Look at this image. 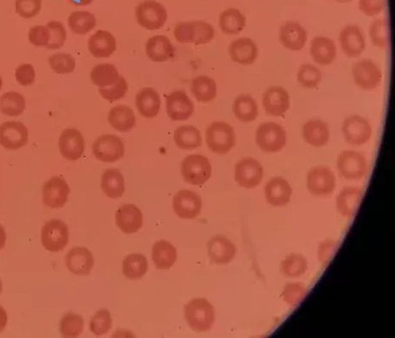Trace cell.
<instances>
[{
    "mask_svg": "<svg viewBox=\"0 0 395 338\" xmlns=\"http://www.w3.org/2000/svg\"><path fill=\"white\" fill-rule=\"evenodd\" d=\"M206 140L208 148L217 155L224 156L236 145L235 130L224 121H215L207 127Z\"/></svg>",
    "mask_w": 395,
    "mask_h": 338,
    "instance_id": "1",
    "label": "cell"
},
{
    "mask_svg": "<svg viewBox=\"0 0 395 338\" xmlns=\"http://www.w3.org/2000/svg\"><path fill=\"white\" fill-rule=\"evenodd\" d=\"M185 318L193 330L200 332H207L214 324V307L206 299H193L186 304Z\"/></svg>",
    "mask_w": 395,
    "mask_h": 338,
    "instance_id": "2",
    "label": "cell"
},
{
    "mask_svg": "<svg viewBox=\"0 0 395 338\" xmlns=\"http://www.w3.org/2000/svg\"><path fill=\"white\" fill-rule=\"evenodd\" d=\"M135 16L138 24L148 31H157L166 24L168 13L162 3L155 0H145L136 7Z\"/></svg>",
    "mask_w": 395,
    "mask_h": 338,
    "instance_id": "3",
    "label": "cell"
},
{
    "mask_svg": "<svg viewBox=\"0 0 395 338\" xmlns=\"http://www.w3.org/2000/svg\"><path fill=\"white\" fill-rule=\"evenodd\" d=\"M256 143L262 152H279L287 143V132L275 122L263 123L256 131Z\"/></svg>",
    "mask_w": 395,
    "mask_h": 338,
    "instance_id": "4",
    "label": "cell"
},
{
    "mask_svg": "<svg viewBox=\"0 0 395 338\" xmlns=\"http://www.w3.org/2000/svg\"><path fill=\"white\" fill-rule=\"evenodd\" d=\"M211 165L206 156L190 155L182 161L181 172L185 182L191 185L202 186L209 181Z\"/></svg>",
    "mask_w": 395,
    "mask_h": 338,
    "instance_id": "5",
    "label": "cell"
},
{
    "mask_svg": "<svg viewBox=\"0 0 395 338\" xmlns=\"http://www.w3.org/2000/svg\"><path fill=\"white\" fill-rule=\"evenodd\" d=\"M337 167L340 175L348 181H360L366 176L369 170L366 158L355 150L340 153Z\"/></svg>",
    "mask_w": 395,
    "mask_h": 338,
    "instance_id": "6",
    "label": "cell"
},
{
    "mask_svg": "<svg viewBox=\"0 0 395 338\" xmlns=\"http://www.w3.org/2000/svg\"><path fill=\"white\" fill-rule=\"evenodd\" d=\"M92 152L97 160L112 163L122 159L125 154V146L122 139L117 136L104 134L95 140Z\"/></svg>",
    "mask_w": 395,
    "mask_h": 338,
    "instance_id": "7",
    "label": "cell"
},
{
    "mask_svg": "<svg viewBox=\"0 0 395 338\" xmlns=\"http://www.w3.org/2000/svg\"><path fill=\"white\" fill-rule=\"evenodd\" d=\"M335 186V175L328 167H314L307 175V188L314 196L330 195L334 193Z\"/></svg>",
    "mask_w": 395,
    "mask_h": 338,
    "instance_id": "8",
    "label": "cell"
},
{
    "mask_svg": "<svg viewBox=\"0 0 395 338\" xmlns=\"http://www.w3.org/2000/svg\"><path fill=\"white\" fill-rule=\"evenodd\" d=\"M69 230L67 224L61 220H50L42 230V243L47 251L57 252L67 247Z\"/></svg>",
    "mask_w": 395,
    "mask_h": 338,
    "instance_id": "9",
    "label": "cell"
},
{
    "mask_svg": "<svg viewBox=\"0 0 395 338\" xmlns=\"http://www.w3.org/2000/svg\"><path fill=\"white\" fill-rule=\"evenodd\" d=\"M264 171L261 164L252 157L243 158L236 163L235 179L241 187L253 189L262 182Z\"/></svg>",
    "mask_w": 395,
    "mask_h": 338,
    "instance_id": "10",
    "label": "cell"
},
{
    "mask_svg": "<svg viewBox=\"0 0 395 338\" xmlns=\"http://www.w3.org/2000/svg\"><path fill=\"white\" fill-rule=\"evenodd\" d=\"M342 132L346 141L352 145H363L372 136L371 124L364 118L353 115L344 121Z\"/></svg>",
    "mask_w": 395,
    "mask_h": 338,
    "instance_id": "11",
    "label": "cell"
},
{
    "mask_svg": "<svg viewBox=\"0 0 395 338\" xmlns=\"http://www.w3.org/2000/svg\"><path fill=\"white\" fill-rule=\"evenodd\" d=\"M353 76L355 83L365 90H375L382 82V72L371 60L358 61L353 67Z\"/></svg>",
    "mask_w": 395,
    "mask_h": 338,
    "instance_id": "12",
    "label": "cell"
},
{
    "mask_svg": "<svg viewBox=\"0 0 395 338\" xmlns=\"http://www.w3.org/2000/svg\"><path fill=\"white\" fill-rule=\"evenodd\" d=\"M28 128L18 121H7L0 126V145L7 150H18L27 145Z\"/></svg>",
    "mask_w": 395,
    "mask_h": 338,
    "instance_id": "13",
    "label": "cell"
},
{
    "mask_svg": "<svg viewBox=\"0 0 395 338\" xmlns=\"http://www.w3.org/2000/svg\"><path fill=\"white\" fill-rule=\"evenodd\" d=\"M166 111L171 120L184 121L193 115L195 105L185 91H174L166 99Z\"/></svg>",
    "mask_w": 395,
    "mask_h": 338,
    "instance_id": "14",
    "label": "cell"
},
{
    "mask_svg": "<svg viewBox=\"0 0 395 338\" xmlns=\"http://www.w3.org/2000/svg\"><path fill=\"white\" fill-rule=\"evenodd\" d=\"M58 148H60L61 155L65 159L79 160L85 152V138L79 130L75 128H67L62 131L60 140H58Z\"/></svg>",
    "mask_w": 395,
    "mask_h": 338,
    "instance_id": "15",
    "label": "cell"
},
{
    "mask_svg": "<svg viewBox=\"0 0 395 338\" xmlns=\"http://www.w3.org/2000/svg\"><path fill=\"white\" fill-rule=\"evenodd\" d=\"M173 209L179 218L193 219L200 214L202 200L193 191H180L174 197Z\"/></svg>",
    "mask_w": 395,
    "mask_h": 338,
    "instance_id": "16",
    "label": "cell"
},
{
    "mask_svg": "<svg viewBox=\"0 0 395 338\" xmlns=\"http://www.w3.org/2000/svg\"><path fill=\"white\" fill-rule=\"evenodd\" d=\"M69 194H70V187L67 182L61 177L51 178L43 186V202L50 208L63 207L67 202Z\"/></svg>",
    "mask_w": 395,
    "mask_h": 338,
    "instance_id": "17",
    "label": "cell"
},
{
    "mask_svg": "<svg viewBox=\"0 0 395 338\" xmlns=\"http://www.w3.org/2000/svg\"><path fill=\"white\" fill-rule=\"evenodd\" d=\"M262 104L268 115L282 116L290 108V95L283 87H270L263 94Z\"/></svg>",
    "mask_w": 395,
    "mask_h": 338,
    "instance_id": "18",
    "label": "cell"
},
{
    "mask_svg": "<svg viewBox=\"0 0 395 338\" xmlns=\"http://www.w3.org/2000/svg\"><path fill=\"white\" fill-rule=\"evenodd\" d=\"M343 52L350 58H356L365 50V38L357 25L349 24L342 29L339 35Z\"/></svg>",
    "mask_w": 395,
    "mask_h": 338,
    "instance_id": "19",
    "label": "cell"
},
{
    "mask_svg": "<svg viewBox=\"0 0 395 338\" xmlns=\"http://www.w3.org/2000/svg\"><path fill=\"white\" fill-rule=\"evenodd\" d=\"M291 186L287 179L282 177H273L266 184V200L273 207H284L291 201Z\"/></svg>",
    "mask_w": 395,
    "mask_h": 338,
    "instance_id": "20",
    "label": "cell"
},
{
    "mask_svg": "<svg viewBox=\"0 0 395 338\" xmlns=\"http://www.w3.org/2000/svg\"><path fill=\"white\" fill-rule=\"evenodd\" d=\"M207 252L212 262L225 264L232 262L235 258L236 248L228 238L217 235L208 242Z\"/></svg>",
    "mask_w": 395,
    "mask_h": 338,
    "instance_id": "21",
    "label": "cell"
},
{
    "mask_svg": "<svg viewBox=\"0 0 395 338\" xmlns=\"http://www.w3.org/2000/svg\"><path fill=\"white\" fill-rule=\"evenodd\" d=\"M65 264L72 273L78 275L90 274L94 266L92 253L86 248L76 247L68 252Z\"/></svg>",
    "mask_w": 395,
    "mask_h": 338,
    "instance_id": "22",
    "label": "cell"
},
{
    "mask_svg": "<svg viewBox=\"0 0 395 338\" xmlns=\"http://www.w3.org/2000/svg\"><path fill=\"white\" fill-rule=\"evenodd\" d=\"M363 198V190L360 187L346 186L340 191L336 207L339 214L346 218H353L357 211Z\"/></svg>",
    "mask_w": 395,
    "mask_h": 338,
    "instance_id": "23",
    "label": "cell"
},
{
    "mask_svg": "<svg viewBox=\"0 0 395 338\" xmlns=\"http://www.w3.org/2000/svg\"><path fill=\"white\" fill-rule=\"evenodd\" d=\"M115 223L123 233H136L143 225L142 212L134 204L123 205L115 213Z\"/></svg>",
    "mask_w": 395,
    "mask_h": 338,
    "instance_id": "24",
    "label": "cell"
},
{
    "mask_svg": "<svg viewBox=\"0 0 395 338\" xmlns=\"http://www.w3.org/2000/svg\"><path fill=\"white\" fill-rule=\"evenodd\" d=\"M229 54L236 63L250 65L254 64L258 57V47L250 38H239L230 43Z\"/></svg>",
    "mask_w": 395,
    "mask_h": 338,
    "instance_id": "25",
    "label": "cell"
},
{
    "mask_svg": "<svg viewBox=\"0 0 395 338\" xmlns=\"http://www.w3.org/2000/svg\"><path fill=\"white\" fill-rule=\"evenodd\" d=\"M308 39L305 29L298 23L290 22L280 28V40L287 49L299 51L305 47Z\"/></svg>",
    "mask_w": 395,
    "mask_h": 338,
    "instance_id": "26",
    "label": "cell"
},
{
    "mask_svg": "<svg viewBox=\"0 0 395 338\" xmlns=\"http://www.w3.org/2000/svg\"><path fill=\"white\" fill-rule=\"evenodd\" d=\"M145 53L152 61L166 62L174 57L175 49L167 36L155 35L146 42Z\"/></svg>",
    "mask_w": 395,
    "mask_h": 338,
    "instance_id": "27",
    "label": "cell"
},
{
    "mask_svg": "<svg viewBox=\"0 0 395 338\" xmlns=\"http://www.w3.org/2000/svg\"><path fill=\"white\" fill-rule=\"evenodd\" d=\"M88 49L96 58H108L115 52L116 40L111 32L98 31L88 40Z\"/></svg>",
    "mask_w": 395,
    "mask_h": 338,
    "instance_id": "28",
    "label": "cell"
},
{
    "mask_svg": "<svg viewBox=\"0 0 395 338\" xmlns=\"http://www.w3.org/2000/svg\"><path fill=\"white\" fill-rule=\"evenodd\" d=\"M136 106L138 113L145 119H153L160 111L161 98L155 89L146 87L136 95Z\"/></svg>",
    "mask_w": 395,
    "mask_h": 338,
    "instance_id": "29",
    "label": "cell"
},
{
    "mask_svg": "<svg viewBox=\"0 0 395 338\" xmlns=\"http://www.w3.org/2000/svg\"><path fill=\"white\" fill-rule=\"evenodd\" d=\"M108 120L113 129L120 132L130 131L136 126L134 110L126 105L113 106L108 112Z\"/></svg>",
    "mask_w": 395,
    "mask_h": 338,
    "instance_id": "30",
    "label": "cell"
},
{
    "mask_svg": "<svg viewBox=\"0 0 395 338\" xmlns=\"http://www.w3.org/2000/svg\"><path fill=\"white\" fill-rule=\"evenodd\" d=\"M303 137L306 143L314 147L327 145L330 138L328 124L320 120L307 121L303 127Z\"/></svg>",
    "mask_w": 395,
    "mask_h": 338,
    "instance_id": "31",
    "label": "cell"
},
{
    "mask_svg": "<svg viewBox=\"0 0 395 338\" xmlns=\"http://www.w3.org/2000/svg\"><path fill=\"white\" fill-rule=\"evenodd\" d=\"M310 53L317 64L330 65L336 58V46L334 40L323 36L314 38L311 42Z\"/></svg>",
    "mask_w": 395,
    "mask_h": 338,
    "instance_id": "32",
    "label": "cell"
},
{
    "mask_svg": "<svg viewBox=\"0 0 395 338\" xmlns=\"http://www.w3.org/2000/svg\"><path fill=\"white\" fill-rule=\"evenodd\" d=\"M102 189L105 195L116 200L125 193V181L118 169L109 168L102 176Z\"/></svg>",
    "mask_w": 395,
    "mask_h": 338,
    "instance_id": "33",
    "label": "cell"
},
{
    "mask_svg": "<svg viewBox=\"0 0 395 338\" xmlns=\"http://www.w3.org/2000/svg\"><path fill=\"white\" fill-rule=\"evenodd\" d=\"M152 259L159 270H169L177 259V251L169 241H159L153 246Z\"/></svg>",
    "mask_w": 395,
    "mask_h": 338,
    "instance_id": "34",
    "label": "cell"
},
{
    "mask_svg": "<svg viewBox=\"0 0 395 338\" xmlns=\"http://www.w3.org/2000/svg\"><path fill=\"white\" fill-rule=\"evenodd\" d=\"M218 24L225 34L236 35L243 31L246 26V17L239 10L229 8L220 14Z\"/></svg>",
    "mask_w": 395,
    "mask_h": 338,
    "instance_id": "35",
    "label": "cell"
},
{
    "mask_svg": "<svg viewBox=\"0 0 395 338\" xmlns=\"http://www.w3.org/2000/svg\"><path fill=\"white\" fill-rule=\"evenodd\" d=\"M174 141L179 148L191 150L199 148L202 145V136L195 127L182 126L175 129Z\"/></svg>",
    "mask_w": 395,
    "mask_h": 338,
    "instance_id": "36",
    "label": "cell"
},
{
    "mask_svg": "<svg viewBox=\"0 0 395 338\" xmlns=\"http://www.w3.org/2000/svg\"><path fill=\"white\" fill-rule=\"evenodd\" d=\"M191 92L198 102L207 104L217 97V83L207 76H199L192 81Z\"/></svg>",
    "mask_w": 395,
    "mask_h": 338,
    "instance_id": "37",
    "label": "cell"
},
{
    "mask_svg": "<svg viewBox=\"0 0 395 338\" xmlns=\"http://www.w3.org/2000/svg\"><path fill=\"white\" fill-rule=\"evenodd\" d=\"M232 109L236 119L241 122H252L258 116V105L250 95L243 94L237 97Z\"/></svg>",
    "mask_w": 395,
    "mask_h": 338,
    "instance_id": "38",
    "label": "cell"
},
{
    "mask_svg": "<svg viewBox=\"0 0 395 338\" xmlns=\"http://www.w3.org/2000/svg\"><path fill=\"white\" fill-rule=\"evenodd\" d=\"M122 270L127 278L137 280L147 273L148 261L140 253H131L123 260Z\"/></svg>",
    "mask_w": 395,
    "mask_h": 338,
    "instance_id": "39",
    "label": "cell"
},
{
    "mask_svg": "<svg viewBox=\"0 0 395 338\" xmlns=\"http://www.w3.org/2000/svg\"><path fill=\"white\" fill-rule=\"evenodd\" d=\"M97 25L95 15L86 10L73 12L68 17V26L75 34L86 35L92 31Z\"/></svg>",
    "mask_w": 395,
    "mask_h": 338,
    "instance_id": "40",
    "label": "cell"
},
{
    "mask_svg": "<svg viewBox=\"0 0 395 338\" xmlns=\"http://www.w3.org/2000/svg\"><path fill=\"white\" fill-rule=\"evenodd\" d=\"M120 78L118 70L112 64H100L91 70L90 79L95 86L104 88L112 86Z\"/></svg>",
    "mask_w": 395,
    "mask_h": 338,
    "instance_id": "41",
    "label": "cell"
},
{
    "mask_svg": "<svg viewBox=\"0 0 395 338\" xmlns=\"http://www.w3.org/2000/svg\"><path fill=\"white\" fill-rule=\"evenodd\" d=\"M26 102L23 95L18 92H7L0 97V111L10 117L18 116L24 113Z\"/></svg>",
    "mask_w": 395,
    "mask_h": 338,
    "instance_id": "42",
    "label": "cell"
},
{
    "mask_svg": "<svg viewBox=\"0 0 395 338\" xmlns=\"http://www.w3.org/2000/svg\"><path fill=\"white\" fill-rule=\"evenodd\" d=\"M308 269V262L300 253H291L285 257L281 264V271L285 277L296 278L301 277Z\"/></svg>",
    "mask_w": 395,
    "mask_h": 338,
    "instance_id": "43",
    "label": "cell"
},
{
    "mask_svg": "<svg viewBox=\"0 0 395 338\" xmlns=\"http://www.w3.org/2000/svg\"><path fill=\"white\" fill-rule=\"evenodd\" d=\"M369 36L376 47L386 49L389 44V26L385 18H378L369 27Z\"/></svg>",
    "mask_w": 395,
    "mask_h": 338,
    "instance_id": "44",
    "label": "cell"
},
{
    "mask_svg": "<svg viewBox=\"0 0 395 338\" xmlns=\"http://www.w3.org/2000/svg\"><path fill=\"white\" fill-rule=\"evenodd\" d=\"M323 80V74L319 69L311 64H305L298 72V81L306 89H314Z\"/></svg>",
    "mask_w": 395,
    "mask_h": 338,
    "instance_id": "45",
    "label": "cell"
},
{
    "mask_svg": "<svg viewBox=\"0 0 395 338\" xmlns=\"http://www.w3.org/2000/svg\"><path fill=\"white\" fill-rule=\"evenodd\" d=\"M83 330V319L73 312L65 314L61 322V332L64 337H78Z\"/></svg>",
    "mask_w": 395,
    "mask_h": 338,
    "instance_id": "46",
    "label": "cell"
},
{
    "mask_svg": "<svg viewBox=\"0 0 395 338\" xmlns=\"http://www.w3.org/2000/svg\"><path fill=\"white\" fill-rule=\"evenodd\" d=\"M49 63L53 71L58 74H69L74 72L76 61L71 54L58 53L49 58Z\"/></svg>",
    "mask_w": 395,
    "mask_h": 338,
    "instance_id": "47",
    "label": "cell"
},
{
    "mask_svg": "<svg viewBox=\"0 0 395 338\" xmlns=\"http://www.w3.org/2000/svg\"><path fill=\"white\" fill-rule=\"evenodd\" d=\"M307 287L302 282H290L285 285L282 293V298L285 303L295 307L305 298Z\"/></svg>",
    "mask_w": 395,
    "mask_h": 338,
    "instance_id": "48",
    "label": "cell"
},
{
    "mask_svg": "<svg viewBox=\"0 0 395 338\" xmlns=\"http://www.w3.org/2000/svg\"><path fill=\"white\" fill-rule=\"evenodd\" d=\"M99 94L108 102H115L125 97L128 92V83L123 77H120L112 86L99 88Z\"/></svg>",
    "mask_w": 395,
    "mask_h": 338,
    "instance_id": "49",
    "label": "cell"
},
{
    "mask_svg": "<svg viewBox=\"0 0 395 338\" xmlns=\"http://www.w3.org/2000/svg\"><path fill=\"white\" fill-rule=\"evenodd\" d=\"M112 327L111 312L107 309L97 312L90 323L91 332L96 336H102L109 332Z\"/></svg>",
    "mask_w": 395,
    "mask_h": 338,
    "instance_id": "50",
    "label": "cell"
},
{
    "mask_svg": "<svg viewBox=\"0 0 395 338\" xmlns=\"http://www.w3.org/2000/svg\"><path fill=\"white\" fill-rule=\"evenodd\" d=\"M193 28V44L195 45H203L211 42L214 38L215 31L213 27L207 22H192Z\"/></svg>",
    "mask_w": 395,
    "mask_h": 338,
    "instance_id": "51",
    "label": "cell"
},
{
    "mask_svg": "<svg viewBox=\"0 0 395 338\" xmlns=\"http://www.w3.org/2000/svg\"><path fill=\"white\" fill-rule=\"evenodd\" d=\"M50 31V40L47 45V49L50 50L60 49L64 45L65 40H67V31L64 25L58 21L49 22L47 24Z\"/></svg>",
    "mask_w": 395,
    "mask_h": 338,
    "instance_id": "52",
    "label": "cell"
},
{
    "mask_svg": "<svg viewBox=\"0 0 395 338\" xmlns=\"http://www.w3.org/2000/svg\"><path fill=\"white\" fill-rule=\"evenodd\" d=\"M42 0H16V12L24 18L38 16L42 10Z\"/></svg>",
    "mask_w": 395,
    "mask_h": 338,
    "instance_id": "53",
    "label": "cell"
},
{
    "mask_svg": "<svg viewBox=\"0 0 395 338\" xmlns=\"http://www.w3.org/2000/svg\"><path fill=\"white\" fill-rule=\"evenodd\" d=\"M339 247L338 241L335 240H325L319 245L318 247L317 256L318 260L323 267L327 266L331 262L332 258L337 252Z\"/></svg>",
    "mask_w": 395,
    "mask_h": 338,
    "instance_id": "54",
    "label": "cell"
},
{
    "mask_svg": "<svg viewBox=\"0 0 395 338\" xmlns=\"http://www.w3.org/2000/svg\"><path fill=\"white\" fill-rule=\"evenodd\" d=\"M29 40L35 47H47L50 40V31L49 28L38 25L29 29Z\"/></svg>",
    "mask_w": 395,
    "mask_h": 338,
    "instance_id": "55",
    "label": "cell"
},
{
    "mask_svg": "<svg viewBox=\"0 0 395 338\" xmlns=\"http://www.w3.org/2000/svg\"><path fill=\"white\" fill-rule=\"evenodd\" d=\"M174 36L178 42L186 44L193 43V28L192 22H184L175 25Z\"/></svg>",
    "mask_w": 395,
    "mask_h": 338,
    "instance_id": "56",
    "label": "cell"
},
{
    "mask_svg": "<svg viewBox=\"0 0 395 338\" xmlns=\"http://www.w3.org/2000/svg\"><path fill=\"white\" fill-rule=\"evenodd\" d=\"M18 83L23 86H31L35 79L34 66L31 64H24L18 66L15 72Z\"/></svg>",
    "mask_w": 395,
    "mask_h": 338,
    "instance_id": "57",
    "label": "cell"
},
{
    "mask_svg": "<svg viewBox=\"0 0 395 338\" xmlns=\"http://www.w3.org/2000/svg\"><path fill=\"white\" fill-rule=\"evenodd\" d=\"M360 12L368 17H376L384 9V0H360Z\"/></svg>",
    "mask_w": 395,
    "mask_h": 338,
    "instance_id": "58",
    "label": "cell"
},
{
    "mask_svg": "<svg viewBox=\"0 0 395 338\" xmlns=\"http://www.w3.org/2000/svg\"><path fill=\"white\" fill-rule=\"evenodd\" d=\"M7 321H8V317H7L6 312L0 306V332L6 328Z\"/></svg>",
    "mask_w": 395,
    "mask_h": 338,
    "instance_id": "59",
    "label": "cell"
},
{
    "mask_svg": "<svg viewBox=\"0 0 395 338\" xmlns=\"http://www.w3.org/2000/svg\"><path fill=\"white\" fill-rule=\"evenodd\" d=\"M6 238V230L2 225H0V250L5 247Z\"/></svg>",
    "mask_w": 395,
    "mask_h": 338,
    "instance_id": "60",
    "label": "cell"
},
{
    "mask_svg": "<svg viewBox=\"0 0 395 338\" xmlns=\"http://www.w3.org/2000/svg\"><path fill=\"white\" fill-rule=\"evenodd\" d=\"M72 3H74L76 6H89L91 3L94 1V0H70Z\"/></svg>",
    "mask_w": 395,
    "mask_h": 338,
    "instance_id": "61",
    "label": "cell"
},
{
    "mask_svg": "<svg viewBox=\"0 0 395 338\" xmlns=\"http://www.w3.org/2000/svg\"><path fill=\"white\" fill-rule=\"evenodd\" d=\"M335 1H337L340 3H346L353 1V0H335Z\"/></svg>",
    "mask_w": 395,
    "mask_h": 338,
    "instance_id": "62",
    "label": "cell"
},
{
    "mask_svg": "<svg viewBox=\"0 0 395 338\" xmlns=\"http://www.w3.org/2000/svg\"><path fill=\"white\" fill-rule=\"evenodd\" d=\"M2 84H3V81L1 77H0V90H1L2 89Z\"/></svg>",
    "mask_w": 395,
    "mask_h": 338,
    "instance_id": "63",
    "label": "cell"
},
{
    "mask_svg": "<svg viewBox=\"0 0 395 338\" xmlns=\"http://www.w3.org/2000/svg\"><path fill=\"white\" fill-rule=\"evenodd\" d=\"M2 292V282H1V279H0V293H1Z\"/></svg>",
    "mask_w": 395,
    "mask_h": 338,
    "instance_id": "64",
    "label": "cell"
}]
</instances>
